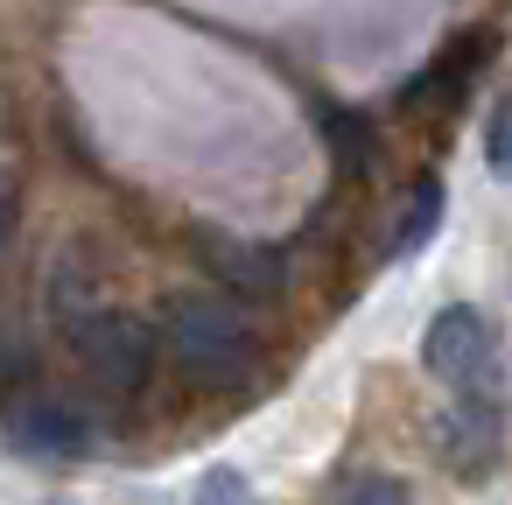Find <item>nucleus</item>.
<instances>
[{
	"mask_svg": "<svg viewBox=\"0 0 512 505\" xmlns=\"http://www.w3.org/2000/svg\"><path fill=\"white\" fill-rule=\"evenodd\" d=\"M71 344L85 358V372L113 393H134L148 386V358H155V330H141L134 316H78L71 323Z\"/></svg>",
	"mask_w": 512,
	"mask_h": 505,
	"instance_id": "7ed1b4c3",
	"label": "nucleus"
},
{
	"mask_svg": "<svg viewBox=\"0 0 512 505\" xmlns=\"http://www.w3.org/2000/svg\"><path fill=\"white\" fill-rule=\"evenodd\" d=\"M484 162H491V176L498 183H512V92L491 106V120H484Z\"/></svg>",
	"mask_w": 512,
	"mask_h": 505,
	"instance_id": "0eeeda50",
	"label": "nucleus"
},
{
	"mask_svg": "<svg viewBox=\"0 0 512 505\" xmlns=\"http://www.w3.org/2000/svg\"><path fill=\"white\" fill-rule=\"evenodd\" d=\"M0 232H8V197H0Z\"/></svg>",
	"mask_w": 512,
	"mask_h": 505,
	"instance_id": "9b49d317",
	"label": "nucleus"
},
{
	"mask_svg": "<svg viewBox=\"0 0 512 505\" xmlns=\"http://www.w3.org/2000/svg\"><path fill=\"white\" fill-rule=\"evenodd\" d=\"M316 120H323V134H330V141L344 148V169H365V148H372V134H365V127H358L351 113H337V106H323Z\"/></svg>",
	"mask_w": 512,
	"mask_h": 505,
	"instance_id": "9d476101",
	"label": "nucleus"
},
{
	"mask_svg": "<svg viewBox=\"0 0 512 505\" xmlns=\"http://www.w3.org/2000/svg\"><path fill=\"white\" fill-rule=\"evenodd\" d=\"M421 365L449 386V407H498V400H505L498 337H491V323H484L470 302L442 309V316L421 330Z\"/></svg>",
	"mask_w": 512,
	"mask_h": 505,
	"instance_id": "f257e3e1",
	"label": "nucleus"
},
{
	"mask_svg": "<svg viewBox=\"0 0 512 505\" xmlns=\"http://www.w3.org/2000/svg\"><path fill=\"white\" fill-rule=\"evenodd\" d=\"M442 211H449V197H442V183H421V190L407 197V211H400V225H393V239H386V260H407V253H421V246H428V232L442 225Z\"/></svg>",
	"mask_w": 512,
	"mask_h": 505,
	"instance_id": "423d86ee",
	"label": "nucleus"
},
{
	"mask_svg": "<svg viewBox=\"0 0 512 505\" xmlns=\"http://www.w3.org/2000/svg\"><path fill=\"white\" fill-rule=\"evenodd\" d=\"M162 330L190 379H239L253 365V330L225 295H169Z\"/></svg>",
	"mask_w": 512,
	"mask_h": 505,
	"instance_id": "f03ea898",
	"label": "nucleus"
},
{
	"mask_svg": "<svg viewBox=\"0 0 512 505\" xmlns=\"http://www.w3.org/2000/svg\"><path fill=\"white\" fill-rule=\"evenodd\" d=\"M337 505H414V498H407V484H400V477L365 470V477H351V484L337 491Z\"/></svg>",
	"mask_w": 512,
	"mask_h": 505,
	"instance_id": "6e6552de",
	"label": "nucleus"
},
{
	"mask_svg": "<svg viewBox=\"0 0 512 505\" xmlns=\"http://www.w3.org/2000/svg\"><path fill=\"white\" fill-rule=\"evenodd\" d=\"M190 505H253V484H246L232 463H218V470L197 477V498H190Z\"/></svg>",
	"mask_w": 512,
	"mask_h": 505,
	"instance_id": "1a4fd4ad",
	"label": "nucleus"
},
{
	"mask_svg": "<svg viewBox=\"0 0 512 505\" xmlns=\"http://www.w3.org/2000/svg\"><path fill=\"white\" fill-rule=\"evenodd\" d=\"M449 463L463 477H484L498 463V407H449V435H442Z\"/></svg>",
	"mask_w": 512,
	"mask_h": 505,
	"instance_id": "39448f33",
	"label": "nucleus"
},
{
	"mask_svg": "<svg viewBox=\"0 0 512 505\" xmlns=\"http://www.w3.org/2000/svg\"><path fill=\"white\" fill-rule=\"evenodd\" d=\"M8 435H15L29 456H57V463H78V456H92V449H99L92 414H78L71 400H50V393L15 400V407H8Z\"/></svg>",
	"mask_w": 512,
	"mask_h": 505,
	"instance_id": "20e7f679",
	"label": "nucleus"
}]
</instances>
